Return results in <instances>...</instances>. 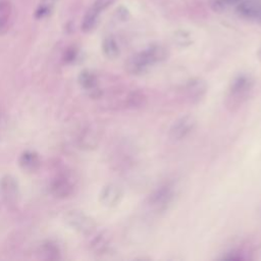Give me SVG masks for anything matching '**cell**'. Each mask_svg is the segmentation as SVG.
<instances>
[{"label":"cell","mask_w":261,"mask_h":261,"mask_svg":"<svg viewBox=\"0 0 261 261\" xmlns=\"http://www.w3.org/2000/svg\"><path fill=\"white\" fill-rule=\"evenodd\" d=\"M167 56L168 53L164 47L152 45L132 55L125 62V70L132 75H142L164 61Z\"/></svg>","instance_id":"1"},{"label":"cell","mask_w":261,"mask_h":261,"mask_svg":"<svg viewBox=\"0 0 261 261\" xmlns=\"http://www.w3.org/2000/svg\"><path fill=\"white\" fill-rule=\"evenodd\" d=\"M253 88L254 80L252 76L248 74L237 75L227 88L223 101L225 108L230 112L239 110L249 99L253 92Z\"/></svg>","instance_id":"2"},{"label":"cell","mask_w":261,"mask_h":261,"mask_svg":"<svg viewBox=\"0 0 261 261\" xmlns=\"http://www.w3.org/2000/svg\"><path fill=\"white\" fill-rule=\"evenodd\" d=\"M175 196V189L172 182H165L154 190L146 200L149 210L159 213L163 212L171 204Z\"/></svg>","instance_id":"3"},{"label":"cell","mask_w":261,"mask_h":261,"mask_svg":"<svg viewBox=\"0 0 261 261\" xmlns=\"http://www.w3.org/2000/svg\"><path fill=\"white\" fill-rule=\"evenodd\" d=\"M64 219L68 226L83 234H90L96 228L95 220L91 216L80 210L68 211L65 214Z\"/></svg>","instance_id":"4"},{"label":"cell","mask_w":261,"mask_h":261,"mask_svg":"<svg viewBox=\"0 0 261 261\" xmlns=\"http://www.w3.org/2000/svg\"><path fill=\"white\" fill-rule=\"evenodd\" d=\"M197 121L192 115H184L173 121L168 129V138L173 142H179L190 136L196 128Z\"/></svg>","instance_id":"5"},{"label":"cell","mask_w":261,"mask_h":261,"mask_svg":"<svg viewBox=\"0 0 261 261\" xmlns=\"http://www.w3.org/2000/svg\"><path fill=\"white\" fill-rule=\"evenodd\" d=\"M147 102L146 94L139 89H132L116 98V105L122 109H139Z\"/></svg>","instance_id":"6"},{"label":"cell","mask_w":261,"mask_h":261,"mask_svg":"<svg viewBox=\"0 0 261 261\" xmlns=\"http://www.w3.org/2000/svg\"><path fill=\"white\" fill-rule=\"evenodd\" d=\"M0 195L8 205L16 204L19 198V187L17 180L11 175H4L0 179Z\"/></svg>","instance_id":"7"},{"label":"cell","mask_w":261,"mask_h":261,"mask_svg":"<svg viewBox=\"0 0 261 261\" xmlns=\"http://www.w3.org/2000/svg\"><path fill=\"white\" fill-rule=\"evenodd\" d=\"M123 196L121 188L116 184H107L104 186L99 195L100 203L108 208L117 206Z\"/></svg>","instance_id":"8"},{"label":"cell","mask_w":261,"mask_h":261,"mask_svg":"<svg viewBox=\"0 0 261 261\" xmlns=\"http://www.w3.org/2000/svg\"><path fill=\"white\" fill-rule=\"evenodd\" d=\"M207 85L201 79H193L184 85L181 90L185 100L189 102L199 101L206 93Z\"/></svg>","instance_id":"9"},{"label":"cell","mask_w":261,"mask_h":261,"mask_svg":"<svg viewBox=\"0 0 261 261\" xmlns=\"http://www.w3.org/2000/svg\"><path fill=\"white\" fill-rule=\"evenodd\" d=\"M74 184L72 178L65 174H61L54 178L51 184V192L57 198H67L73 194Z\"/></svg>","instance_id":"10"},{"label":"cell","mask_w":261,"mask_h":261,"mask_svg":"<svg viewBox=\"0 0 261 261\" xmlns=\"http://www.w3.org/2000/svg\"><path fill=\"white\" fill-rule=\"evenodd\" d=\"M40 158L39 156L32 151L23 152L19 158L20 167L29 172H34L40 167Z\"/></svg>","instance_id":"11"},{"label":"cell","mask_w":261,"mask_h":261,"mask_svg":"<svg viewBox=\"0 0 261 261\" xmlns=\"http://www.w3.org/2000/svg\"><path fill=\"white\" fill-rule=\"evenodd\" d=\"M239 11L247 17H261V0H245L239 6Z\"/></svg>","instance_id":"12"},{"label":"cell","mask_w":261,"mask_h":261,"mask_svg":"<svg viewBox=\"0 0 261 261\" xmlns=\"http://www.w3.org/2000/svg\"><path fill=\"white\" fill-rule=\"evenodd\" d=\"M100 14L101 12L96 7L92 6L91 8H89L82 20V31L85 33L93 31L99 21Z\"/></svg>","instance_id":"13"},{"label":"cell","mask_w":261,"mask_h":261,"mask_svg":"<svg viewBox=\"0 0 261 261\" xmlns=\"http://www.w3.org/2000/svg\"><path fill=\"white\" fill-rule=\"evenodd\" d=\"M11 16V5L8 1L0 2V36L5 34L9 28Z\"/></svg>","instance_id":"14"},{"label":"cell","mask_w":261,"mask_h":261,"mask_svg":"<svg viewBox=\"0 0 261 261\" xmlns=\"http://www.w3.org/2000/svg\"><path fill=\"white\" fill-rule=\"evenodd\" d=\"M102 51L107 58L114 59L119 55V46L112 36L106 37L102 42Z\"/></svg>","instance_id":"15"},{"label":"cell","mask_w":261,"mask_h":261,"mask_svg":"<svg viewBox=\"0 0 261 261\" xmlns=\"http://www.w3.org/2000/svg\"><path fill=\"white\" fill-rule=\"evenodd\" d=\"M99 136L98 133L93 128H87L80 138L81 146L85 148H95L98 145Z\"/></svg>","instance_id":"16"},{"label":"cell","mask_w":261,"mask_h":261,"mask_svg":"<svg viewBox=\"0 0 261 261\" xmlns=\"http://www.w3.org/2000/svg\"><path fill=\"white\" fill-rule=\"evenodd\" d=\"M81 86L86 90H95L98 86V79L95 73L90 70H84L79 77Z\"/></svg>","instance_id":"17"},{"label":"cell","mask_w":261,"mask_h":261,"mask_svg":"<svg viewBox=\"0 0 261 261\" xmlns=\"http://www.w3.org/2000/svg\"><path fill=\"white\" fill-rule=\"evenodd\" d=\"M110 247V239L105 233H100L92 243V248L96 253L103 254Z\"/></svg>","instance_id":"18"},{"label":"cell","mask_w":261,"mask_h":261,"mask_svg":"<svg viewBox=\"0 0 261 261\" xmlns=\"http://www.w3.org/2000/svg\"><path fill=\"white\" fill-rule=\"evenodd\" d=\"M40 254L42 255V257L44 259L53 260V259H57L58 258L59 251H58V249L54 245L48 243V244H45L44 246H42Z\"/></svg>","instance_id":"19"},{"label":"cell","mask_w":261,"mask_h":261,"mask_svg":"<svg viewBox=\"0 0 261 261\" xmlns=\"http://www.w3.org/2000/svg\"><path fill=\"white\" fill-rule=\"evenodd\" d=\"M51 8H52V2L50 0L46 1L45 3L40 4V6L38 7V9L36 11V16L38 18H43V17L47 16L50 13Z\"/></svg>","instance_id":"20"},{"label":"cell","mask_w":261,"mask_h":261,"mask_svg":"<svg viewBox=\"0 0 261 261\" xmlns=\"http://www.w3.org/2000/svg\"><path fill=\"white\" fill-rule=\"evenodd\" d=\"M112 1L113 0H96L93 6L96 7L100 12H102L112 3Z\"/></svg>","instance_id":"21"},{"label":"cell","mask_w":261,"mask_h":261,"mask_svg":"<svg viewBox=\"0 0 261 261\" xmlns=\"http://www.w3.org/2000/svg\"><path fill=\"white\" fill-rule=\"evenodd\" d=\"M6 124V118H5V114L3 113L2 110H0V132H2L5 127Z\"/></svg>","instance_id":"22"},{"label":"cell","mask_w":261,"mask_h":261,"mask_svg":"<svg viewBox=\"0 0 261 261\" xmlns=\"http://www.w3.org/2000/svg\"><path fill=\"white\" fill-rule=\"evenodd\" d=\"M223 1H225V2H229V1H233V0H223Z\"/></svg>","instance_id":"23"},{"label":"cell","mask_w":261,"mask_h":261,"mask_svg":"<svg viewBox=\"0 0 261 261\" xmlns=\"http://www.w3.org/2000/svg\"><path fill=\"white\" fill-rule=\"evenodd\" d=\"M260 217H261V209H260Z\"/></svg>","instance_id":"24"}]
</instances>
